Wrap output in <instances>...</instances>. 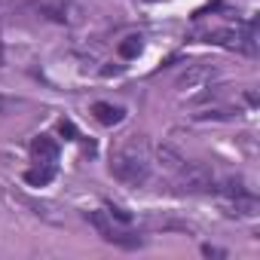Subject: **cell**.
<instances>
[{"instance_id":"obj_1","label":"cell","mask_w":260,"mask_h":260,"mask_svg":"<svg viewBox=\"0 0 260 260\" xmlns=\"http://www.w3.org/2000/svg\"><path fill=\"white\" fill-rule=\"evenodd\" d=\"M110 175L119 184H125V187L147 184V178H150V156H147L144 141L132 138V141L119 144L113 150V156H110Z\"/></svg>"},{"instance_id":"obj_2","label":"cell","mask_w":260,"mask_h":260,"mask_svg":"<svg viewBox=\"0 0 260 260\" xmlns=\"http://www.w3.org/2000/svg\"><path fill=\"white\" fill-rule=\"evenodd\" d=\"M86 220L95 226V233H98L104 242H110V245H116V248H122V251H135V248L144 245V239H141L138 233L119 226V220L113 223V217H110L107 211H86Z\"/></svg>"},{"instance_id":"obj_3","label":"cell","mask_w":260,"mask_h":260,"mask_svg":"<svg viewBox=\"0 0 260 260\" xmlns=\"http://www.w3.org/2000/svg\"><path fill=\"white\" fill-rule=\"evenodd\" d=\"M181 187L187 193H214V175L205 166H181Z\"/></svg>"},{"instance_id":"obj_4","label":"cell","mask_w":260,"mask_h":260,"mask_svg":"<svg viewBox=\"0 0 260 260\" xmlns=\"http://www.w3.org/2000/svg\"><path fill=\"white\" fill-rule=\"evenodd\" d=\"M31 159L37 166H58V144L49 135H37L31 141Z\"/></svg>"},{"instance_id":"obj_5","label":"cell","mask_w":260,"mask_h":260,"mask_svg":"<svg viewBox=\"0 0 260 260\" xmlns=\"http://www.w3.org/2000/svg\"><path fill=\"white\" fill-rule=\"evenodd\" d=\"M92 116H95L101 125H116V122H122L125 110L116 107V104H107V101H95V104H92Z\"/></svg>"},{"instance_id":"obj_6","label":"cell","mask_w":260,"mask_h":260,"mask_svg":"<svg viewBox=\"0 0 260 260\" xmlns=\"http://www.w3.org/2000/svg\"><path fill=\"white\" fill-rule=\"evenodd\" d=\"M55 172H58V166H37V162H34V169L25 172V181H28L31 187H46V184L55 178Z\"/></svg>"},{"instance_id":"obj_7","label":"cell","mask_w":260,"mask_h":260,"mask_svg":"<svg viewBox=\"0 0 260 260\" xmlns=\"http://www.w3.org/2000/svg\"><path fill=\"white\" fill-rule=\"evenodd\" d=\"M141 49H144V43H141V37H138V34L125 37V40L119 43V55H122V58H138V55H141Z\"/></svg>"},{"instance_id":"obj_8","label":"cell","mask_w":260,"mask_h":260,"mask_svg":"<svg viewBox=\"0 0 260 260\" xmlns=\"http://www.w3.org/2000/svg\"><path fill=\"white\" fill-rule=\"evenodd\" d=\"M58 128H61V135H68L71 141L77 138V128H74V122H71V119H61V122H58Z\"/></svg>"},{"instance_id":"obj_9","label":"cell","mask_w":260,"mask_h":260,"mask_svg":"<svg viewBox=\"0 0 260 260\" xmlns=\"http://www.w3.org/2000/svg\"><path fill=\"white\" fill-rule=\"evenodd\" d=\"M0 68H4V43H0Z\"/></svg>"}]
</instances>
